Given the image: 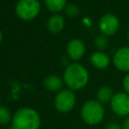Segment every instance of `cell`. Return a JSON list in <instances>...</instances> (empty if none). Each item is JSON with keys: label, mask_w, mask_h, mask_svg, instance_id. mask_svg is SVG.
Returning a JSON list of instances; mask_svg holds the SVG:
<instances>
[{"label": "cell", "mask_w": 129, "mask_h": 129, "mask_svg": "<svg viewBox=\"0 0 129 129\" xmlns=\"http://www.w3.org/2000/svg\"><path fill=\"white\" fill-rule=\"evenodd\" d=\"M122 87L124 89V92L129 95V73L125 75V77L122 80Z\"/></svg>", "instance_id": "cell-18"}, {"label": "cell", "mask_w": 129, "mask_h": 129, "mask_svg": "<svg viewBox=\"0 0 129 129\" xmlns=\"http://www.w3.org/2000/svg\"><path fill=\"white\" fill-rule=\"evenodd\" d=\"M122 128L123 129H129V116L125 118V120L122 123Z\"/></svg>", "instance_id": "cell-20"}, {"label": "cell", "mask_w": 129, "mask_h": 129, "mask_svg": "<svg viewBox=\"0 0 129 129\" xmlns=\"http://www.w3.org/2000/svg\"><path fill=\"white\" fill-rule=\"evenodd\" d=\"M66 52L68 56L74 60L78 61L80 60L86 52V44L85 42L80 38H73L71 39L67 45H66Z\"/></svg>", "instance_id": "cell-9"}, {"label": "cell", "mask_w": 129, "mask_h": 129, "mask_svg": "<svg viewBox=\"0 0 129 129\" xmlns=\"http://www.w3.org/2000/svg\"><path fill=\"white\" fill-rule=\"evenodd\" d=\"M64 26H66V20L60 13L51 14L46 21V28L52 34L61 32Z\"/></svg>", "instance_id": "cell-11"}, {"label": "cell", "mask_w": 129, "mask_h": 129, "mask_svg": "<svg viewBox=\"0 0 129 129\" xmlns=\"http://www.w3.org/2000/svg\"><path fill=\"white\" fill-rule=\"evenodd\" d=\"M45 8L52 14L60 13L64 10L68 0H43Z\"/></svg>", "instance_id": "cell-14"}, {"label": "cell", "mask_w": 129, "mask_h": 129, "mask_svg": "<svg viewBox=\"0 0 129 129\" xmlns=\"http://www.w3.org/2000/svg\"><path fill=\"white\" fill-rule=\"evenodd\" d=\"M120 27V20L114 13H105L103 14L98 22V28L101 32V34H104L106 36H112L114 35Z\"/></svg>", "instance_id": "cell-6"}, {"label": "cell", "mask_w": 129, "mask_h": 129, "mask_svg": "<svg viewBox=\"0 0 129 129\" xmlns=\"http://www.w3.org/2000/svg\"><path fill=\"white\" fill-rule=\"evenodd\" d=\"M81 118L84 123L89 126H95L100 124L105 117V108L104 105L98 102L97 100H88L86 101L80 111Z\"/></svg>", "instance_id": "cell-3"}, {"label": "cell", "mask_w": 129, "mask_h": 129, "mask_svg": "<svg viewBox=\"0 0 129 129\" xmlns=\"http://www.w3.org/2000/svg\"><path fill=\"white\" fill-rule=\"evenodd\" d=\"M63 86H64V83H63L62 77L56 74L47 75L43 80V87L49 92L57 93L63 89Z\"/></svg>", "instance_id": "cell-12"}, {"label": "cell", "mask_w": 129, "mask_h": 129, "mask_svg": "<svg viewBox=\"0 0 129 129\" xmlns=\"http://www.w3.org/2000/svg\"><path fill=\"white\" fill-rule=\"evenodd\" d=\"M115 93L113 91V89L109 86H102L98 89L97 93H96V100L98 102H100L101 104H110L112 98L114 97Z\"/></svg>", "instance_id": "cell-13"}, {"label": "cell", "mask_w": 129, "mask_h": 129, "mask_svg": "<svg viewBox=\"0 0 129 129\" xmlns=\"http://www.w3.org/2000/svg\"><path fill=\"white\" fill-rule=\"evenodd\" d=\"M14 11L20 20L31 21L39 15L41 4L38 0H18L15 4Z\"/></svg>", "instance_id": "cell-4"}, {"label": "cell", "mask_w": 129, "mask_h": 129, "mask_svg": "<svg viewBox=\"0 0 129 129\" xmlns=\"http://www.w3.org/2000/svg\"><path fill=\"white\" fill-rule=\"evenodd\" d=\"M94 45L95 47L100 50V51H103L104 49H106L109 45V39H108V36L104 35V34H98L95 39H94Z\"/></svg>", "instance_id": "cell-15"}, {"label": "cell", "mask_w": 129, "mask_h": 129, "mask_svg": "<svg viewBox=\"0 0 129 129\" xmlns=\"http://www.w3.org/2000/svg\"><path fill=\"white\" fill-rule=\"evenodd\" d=\"M90 62L94 68L98 70H105L112 62V58L106 52L97 50L90 55Z\"/></svg>", "instance_id": "cell-10"}, {"label": "cell", "mask_w": 129, "mask_h": 129, "mask_svg": "<svg viewBox=\"0 0 129 129\" xmlns=\"http://www.w3.org/2000/svg\"><path fill=\"white\" fill-rule=\"evenodd\" d=\"M11 120L12 114L10 110L5 106L0 105V125H7L11 123Z\"/></svg>", "instance_id": "cell-16"}, {"label": "cell", "mask_w": 129, "mask_h": 129, "mask_svg": "<svg viewBox=\"0 0 129 129\" xmlns=\"http://www.w3.org/2000/svg\"><path fill=\"white\" fill-rule=\"evenodd\" d=\"M126 35H127V38H128V40H129V29L127 30V33H126Z\"/></svg>", "instance_id": "cell-22"}, {"label": "cell", "mask_w": 129, "mask_h": 129, "mask_svg": "<svg viewBox=\"0 0 129 129\" xmlns=\"http://www.w3.org/2000/svg\"><path fill=\"white\" fill-rule=\"evenodd\" d=\"M40 125V115L32 107L19 108L12 115L11 126L13 129H39Z\"/></svg>", "instance_id": "cell-2"}, {"label": "cell", "mask_w": 129, "mask_h": 129, "mask_svg": "<svg viewBox=\"0 0 129 129\" xmlns=\"http://www.w3.org/2000/svg\"><path fill=\"white\" fill-rule=\"evenodd\" d=\"M2 40H3V32H2V30L0 28V43L2 42Z\"/></svg>", "instance_id": "cell-21"}, {"label": "cell", "mask_w": 129, "mask_h": 129, "mask_svg": "<svg viewBox=\"0 0 129 129\" xmlns=\"http://www.w3.org/2000/svg\"><path fill=\"white\" fill-rule=\"evenodd\" d=\"M76 102H77L76 93L67 88L56 93L53 104L56 111L60 113H69L75 108Z\"/></svg>", "instance_id": "cell-5"}, {"label": "cell", "mask_w": 129, "mask_h": 129, "mask_svg": "<svg viewBox=\"0 0 129 129\" xmlns=\"http://www.w3.org/2000/svg\"><path fill=\"white\" fill-rule=\"evenodd\" d=\"M63 12H64L66 16H68L70 18H74V17H76V16L79 15L80 8L75 3H68L67 6H66V8H64V10H63Z\"/></svg>", "instance_id": "cell-17"}, {"label": "cell", "mask_w": 129, "mask_h": 129, "mask_svg": "<svg viewBox=\"0 0 129 129\" xmlns=\"http://www.w3.org/2000/svg\"><path fill=\"white\" fill-rule=\"evenodd\" d=\"M62 80L64 86L68 89L76 92L84 89L90 80V74L88 70L78 61H74L67 66L62 74Z\"/></svg>", "instance_id": "cell-1"}, {"label": "cell", "mask_w": 129, "mask_h": 129, "mask_svg": "<svg viewBox=\"0 0 129 129\" xmlns=\"http://www.w3.org/2000/svg\"><path fill=\"white\" fill-rule=\"evenodd\" d=\"M114 67L122 73H129V46L119 47L112 56Z\"/></svg>", "instance_id": "cell-8"}, {"label": "cell", "mask_w": 129, "mask_h": 129, "mask_svg": "<svg viewBox=\"0 0 129 129\" xmlns=\"http://www.w3.org/2000/svg\"><path fill=\"white\" fill-rule=\"evenodd\" d=\"M111 110L120 117L129 116V95L125 92L115 93L110 102Z\"/></svg>", "instance_id": "cell-7"}, {"label": "cell", "mask_w": 129, "mask_h": 129, "mask_svg": "<svg viewBox=\"0 0 129 129\" xmlns=\"http://www.w3.org/2000/svg\"><path fill=\"white\" fill-rule=\"evenodd\" d=\"M105 129H123V128H122V125H120L116 122H111L106 125Z\"/></svg>", "instance_id": "cell-19"}]
</instances>
